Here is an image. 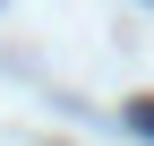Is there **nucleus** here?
<instances>
[{"label":"nucleus","instance_id":"obj_1","mask_svg":"<svg viewBox=\"0 0 154 146\" xmlns=\"http://www.w3.org/2000/svg\"><path fill=\"white\" fill-rule=\"evenodd\" d=\"M128 129H137V138H154V95H137V103H128Z\"/></svg>","mask_w":154,"mask_h":146}]
</instances>
